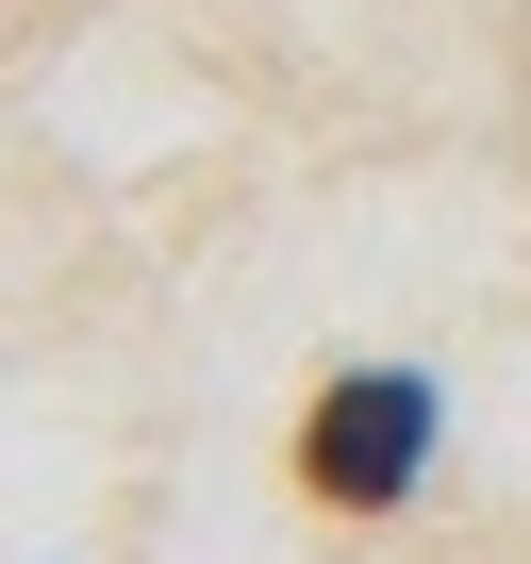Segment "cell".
I'll return each mask as SVG.
<instances>
[{
    "label": "cell",
    "mask_w": 531,
    "mask_h": 564,
    "mask_svg": "<svg viewBox=\"0 0 531 564\" xmlns=\"http://www.w3.org/2000/svg\"><path fill=\"white\" fill-rule=\"evenodd\" d=\"M415 465H432V382H415V366H349V382L300 415V481H316L333 514H399Z\"/></svg>",
    "instance_id": "cell-1"
}]
</instances>
